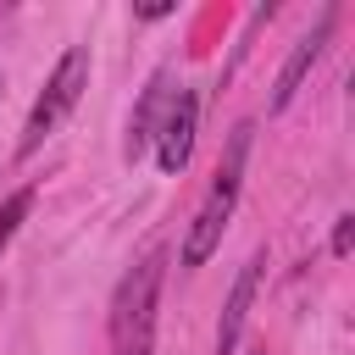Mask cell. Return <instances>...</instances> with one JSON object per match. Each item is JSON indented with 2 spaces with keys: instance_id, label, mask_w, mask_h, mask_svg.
<instances>
[{
  "instance_id": "6da1fadb",
  "label": "cell",
  "mask_w": 355,
  "mask_h": 355,
  "mask_svg": "<svg viewBox=\"0 0 355 355\" xmlns=\"http://www.w3.org/2000/svg\"><path fill=\"white\" fill-rule=\"evenodd\" d=\"M250 133H255L250 122H239V128H233L227 155H222V166H216V183H211L205 205L194 211V222H189V233H183V250H178V261H183V266H205V261H211V250L222 244V227H227L233 200H239V178H244V150H250Z\"/></svg>"
},
{
  "instance_id": "7a4b0ae2",
  "label": "cell",
  "mask_w": 355,
  "mask_h": 355,
  "mask_svg": "<svg viewBox=\"0 0 355 355\" xmlns=\"http://www.w3.org/2000/svg\"><path fill=\"white\" fill-rule=\"evenodd\" d=\"M161 277H166V250H150V255L122 277V288H116V300H111V344H116V355H150Z\"/></svg>"
},
{
  "instance_id": "3957f363",
  "label": "cell",
  "mask_w": 355,
  "mask_h": 355,
  "mask_svg": "<svg viewBox=\"0 0 355 355\" xmlns=\"http://www.w3.org/2000/svg\"><path fill=\"white\" fill-rule=\"evenodd\" d=\"M89 89V50L83 44H72L61 61H55V72H50V83H44V94L33 100V111H28V122H22V139H17V155H33L55 128H61V116L78 105V94Z\"/></svg>"
},
{
  "instance_id": "277c9868",
  "label": "cell",
  "mask_w": 355,
  "mask_h": 355,
  "mask_svg": "<svg viewBox=\"0 0 355 355\" xmlns=\"http://www.w3.org/2000/svg\"><path fill=\"white\" fill-rule=\"evenodd\" d=\"M194 128H200V100L194 89H178L155 122V166L161 172H183L194 155Z\"/></svg>"
},
{
  "instance_id": "5b68a950",
  "label": "cell",
  "mask_w": 355,
  "mask_h": 355,
  "mask_svg": "<svg viewBox=\"0 0 355 355\" xmlns=\"http://www.w3.org/2000/svg\"><path fill=\"white\" fill-rule=\"evenodd\" d=\"M261 266H266V255H261V250L239 266L233 294H227L222 322H216V355H233V344H239V333H244V316H250V300H255V288H261Z\"/></svg>"
},
{
  "instance_id": "8992f818",
  "label": "cell",
  "mask_w": 355,
  "mask_h": 355,
  "mask_svg": "<svg viewBox=\"0 0 355 355\" xmlns=\"http://www.w3.org/2000/svg\"><path fill=\"white\" fill-rule=\"evenodd\" d=\"M327 33H333V11H327V17H322V22H316L294 50H288V61H283V72H277V83H272V111H283V105L300 94V83H305V72L316 67V55H322Z\"/></svg>"
},
{
  "instance_id": "52a82bcc",
  "label": "cell",
  "mask_w": 355,
  "mask_h": 355,
  "mask_svg": "<svg viewBox=\"0 0 355 355\" xmlns=\"http://www.w3.org/2000/svg\"><path fill=\"white\" fill-rule=\"evenodd\" d=\"M155 105H161V83H150L144 100H139V111H133V128H128V155H133V161H139V150L155 139Z\"/></svg>"
},
{
  "instance_id": "ba28073f",
  "label": "cell",
  "mask_w": 355,
  "mask_h": 355,
  "mask_svg": "<svg viewBox=\"0 0 355 355\" xmlns=\"http://www.w3.org/2000/svg\"><path fill=\"white\" fill-rule=\"evenodd\" d=\"M28 211H33V189H17V194L0 205V250L11 244V233H17V222H22Z\"/></svg>"
},
{
  "instance_id": "9c48e42d",
  "label": "cell",
  "mask_w": 355,
  "mask_h": 355,
  "mask_svg": "<svg viewBox=\"0 0 355 355\" xmlns=\"http://www.w3.org/2000/svg\"><path fill=\"white\" fill-rule=\"evenodd\" d=\"M349 244H355V216L344 211V216H338V227H333V255H349Z\"/></svg>"
},
{
  "instance_id": "30bf717a",
  "label": "cell",
  "mask_w": 355,
  "mask_h": 355,
  "mask_svg": "<svg viewBox=\"0 0 355 355\" xmlns=\"http://www.w3.org/2000/svg\"><path fill=\"white\" fill-rule=\"evenodd\" d=\"M255 355H266V349H255Z\"/></svg>"
}]
</instances>
